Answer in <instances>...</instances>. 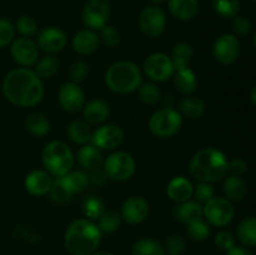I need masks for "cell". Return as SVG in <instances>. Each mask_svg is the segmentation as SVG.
I'll use <instances>...</instances> for the list:
<instances>
[{
  "instance_id": "cell-1",
  "label": "cell",
  "mask_w": 256,
  "mask_h": 255,
  "mask_svg": "<svg viewBox=\"0 0 256 255\" xmlns=\"http://www.w3.org/2000/svg\"><path fill=\"white\" fill-rule=\"evenodd\" d=\"M4 96L22 108L35 106L44 98L42 80L28 68H18L8 72L2 82Z\"/></svg>"
},
{
  "instance_id": "cell-2",
  "label": "cell",
  "mask_w": 256,
  "mask_h": 255,
  "mask_svg": "<svg viewBox=\"0 0 256 255\" xmlns=\"http://www.w3.org/2000/svg\"><path fill=\"white\" fill-rule=\"evenodd\" d=\"M100 229L94 222L76 219L69 224L64 235V244L72 255H92L102 240Z\"/></svg>"
},
{
  "instance_id": "cell-3",
  "label": "cell",
  "mask_w": 256,
  "mask_h": 255,
  "mask_svg": "<svg viewBox=\"0 0 256 255\" xmlns=\"http://www.w3.org/2000/svg\"><path fill=\"white\" fill-rule=\"evenodd\" d=\"M229 160L216 148H204L190 160V172L199 182H220L228 174Z\"/></svg>"
},
{
  "instance_id": "cell-4",
  "label": "cell",
  "mask_w": 256,
  "mask_h": 255,
  "mask_svg": "<svg viewBox=\"0 0 256 255\" xmlns=\"http://www.w3.org/2000/svg\"><path fill=\"white\" fill-rule=\"evenodd\" d=\"M104 79L112 92L116 94H130L139 89L142 82V75L135 62L122 60L110 65Z\"/></svg>"
},
{
  "instance_id": "cell-5",
  "label": "cell",
  "mask_w": 256,
  "mask_h": 255,
  "mask_svg": "<svg viewBox=\"0 0 256 255\" xmlns=\"http://www.w3.org/2000/svg\"><path fill=\"white\" fill-rule=\"evenodd\" d=\"M42 165L52 176H64L72 172L75 158L72 149L64 142L52 140L48 142L42 150Z\"/></svg>"
},
{
  "instance_id": "cell-6",
  "label": "cell",
  "mask_w": 256,
  "mask_h": 255,
  "mask_svg": "<svg viewBox=\"0 0 256 255\" xmlns=\"http://www.w3.org/2000/svg\"><path fill=\"white\" fill-rule=\"evenodd\" d=\"M182 116L172 108H162L152 112L149 120L150 132L160 139H169L182 129Z\"/></svg>"
},
{
  "instance_id": "cell-7",
  "label": "cell",
  "mask_w": 256,
  "mask_h": 255,
  "mask_svg": "<svg viewBox=\"0 0 256 255\" xmlns=\"http://www.w3.org/2000/svg\"><path fill=\"white\" fill-rule=\"evenodd\" d=\"M104 172L114 182H126L136 170V162L132 154L126 152H112L102 162Z\"/></svg>"
},
{
  "instance_id": "cell-8",
  "label": "cell",
  "mask_w": 256,
  "mask_h": 255,
  "mask_svg": "<svg viewBox=\"0 0 256 255\" xmlns=\"http://www.w3.org/2000/svg\"><path fill=\"white\" fill-rule=\"evenodd\" d=\"M142 70L152 82H164L175 74L172 58L164 52H152L148 55L142 64Z\"/></svg>"
},
{
  "instance_id": "cell-9",
  "label": "cell",
  "mask_w": 256,
  "mask_h": 255,
  "mask_svg": "<svg viewBox=\"0 0 256 255\" xmlns=\"http://www.w3.org/2000/svg\"><path fill=\"white\" fill-rule=\"evenodd\" d=\"M235 214L232 202L226 198H212L202 205V216L214 226H226Z\"/></svg>"
},
{
  "instance_id": "cell-10",
  "label": "cell",
  "mask_w": 256,
  "mask_h": 255,
  "mask_svg": "<svg viewBox=\"0 0 256 255\" xmlns=\"http://www.w3.org/2000/svg\"><path fill=\"white\" fill-rule=\"evenodd\" d=\"M166 26V15L158 5L144 8L139 15V28L148 38H159Z\"/></svg>"
},
{
  "instance_id": "cell-11",
  "label": "cell",
  "mask_w": 256,
  "mask_h": 255,
  "mask_svg": "<svg viewBox=\"0 0 256 255\" xmlns=\"http://www.w3.org/2000/svg\"><path fill=\"white\" fill-rule=\"evenodd\" d=\"M110 18L109 0H88L82 9V22L88 29L102 30Z\"/></svg>"
},
{
  "instance_id": "cell-12",
  "label": "cell",
  "mask_w": 256,
  "mask_h": 255,
  "mask_svg": "<svg viewBox=\"0 0 256 255\" xmlns=\"http://www.w3.org/2000/svg\"><path fill=\"white\" fill-rule=\"evenodd\" d=\"M10 54L14 62L22 68H29L35 65L39 60V49L36 42L30 38H15L10 44Z\"/></svg>"
},
{
  "instance_id": "cell-13",
  "label": "cell",
  "mask_w": 256,
  "mask_h": 255,
  "mask_svg": "<svg viewBox=\"0 0 256 255\" xmlns=\"http://www.w3.org/2000/svg\"><path fill=\"white\" fill-rule=\"evenodd\" d=\"M124 142V132L115 124H104L92 132V144L99 150H114Z\"/></svg>"
},
{
  "instance_id": "cell-14",
  "label": "cell",
  "mask_w": 256,
  "mask_h": 255,
  "mask_svg": "<svg viewBox=\"0 0 256 255\" xmlns=\"http://www.w3.org/2000/svg\"><path fill=\"white\" fill-rule=\"evenodd\" d=\"M214 58L220 64H232L239 58L240 42L234 34H222L215 40L212 46Z\"/></svg>"
},
{
  "instance_id": "cell-15",
  "label": "cell",
  "mask_w": 256,
  "mask_h": 255,
  "mask_svg": "<svg viewBox=\"0 0 256 255\" xmlns=\"http://www.w3.org/2000/svg\"><path fill=\"white\" fill-rule=\"evenodd\" d=\"M59 104L64 112L75 114L85 105V94L76 82H65L59 90Z\"/></svg>"
},
{
  "instance_id": "cell-16",
  "label": "cell",
  "mask_w": 256,
  "mask_h": 255,
  "mask_svg": "<svg viewBox=\"0 0 256 255\" xmlns=\"http://www.w3.org/2000/svg\"><path fill=\"white\" fill-rule=\"evenodd\" d=\"M149 202L142 196H130L122 202L120 215L128 224H140L149 215Z\"/></svg>"
},
{
  "instance_id": "cell-17",
  "label": "cell",
  "mask_w": 256,
  "mask_h": 255,
  "mask_svg": "<svg viewBox=\"0 0 256 255\" xmlns=\"http://www.w3.org/2000/svg\"><path fill=\"white\" fill-rule=\"evenodd\" d=\"M66 34L62 29L55 26H49L42 29L38 34L36 45L38 48L48 54H56L66 46Z\"/></svg>"
},
{
  "instance_id": "cell-18",
  "label": "cell",
  "mask_w": 256,
  "mask_h": 255,
  "mask_svg": "<svg viewBox=\"0 0 256 255\" xmlns=\"http://www.w3.org/2000/svg\"><path fill=\"white\" fill-rule=\"evenodd\" d=\"M52 176L46 170H32L25 178V189L34 196L49 194L52 185Z\"/></svg>"
},
{
  "instance_id": "cell-19",
  "label": "cell",
  "mask_w": 256,
  "mask_h": 255,
  "mask_svg": "<svg viewBox=\"0 0 256 255\" xmlns=\"http://www.w3.org/2000/svg\"><path fill=\"white\" fill-rule=\"evenodd\" d=\"M72 49L80 55H89L96 52L100 45V36L92 29L79 30L72 38Z\"/></svg>"
},
{
  "instance_id": "cell-20",
  "label": "cell",
  "mask_w": 256,
  "mask_h": 255,
  "mask_svg": "<svg viewBox=\"0 0 256 255\" xmlns=\"http://www.w3.org/2000/svg\"><path fill=\"white\" fill-rule=\"evenodd\" d=\"M192 192H194V186L192 182L182 175L172 178L166 188V194L169 199L176 204L192 199Z\"/></svg>"
},
{
  "instance_id": "cell-21",
  "label": "cell",
  "mask_w": 256,
  "mask_h": 255,
  "mask_svg": "<svg viewBox=\"0 0 256 255\" xmlns=\"http://www.w3.org/2000/svg\"><path fill=\"white\" fill-rule=\"evenodd\" d=\"M82 115L89 125H99L104 122L110 115V108L106 102L102 99L90 100L82 108Z\"/></svg>"
},
{
  "instance_id": "cell-22",
  "label": "cell",
  "mask_w": 256,
  "mask_h": 255,
  "mask_svg": "<svg viewBox=\"0 0 256 255\" xmlns=\"http://www.w3.org/2000/svg\"><path fill=\"white\" fill-rule=\"evenodd\" d=\"M168 6L172 16L182 22H188L196 16L199 0H168Z\"/></svg>"
},
{
  "instance_id": "cell-23",
  "label": "cell",
  "mask_w": 256,
  "mask_h": 255,
  "mask_svg": "<svg viewBox=\"0 0 256 255\" xmlns=\"http://www.w3.org/2000/svg\"><path fill=\"white\" fill-rule=\"evenodd\" d=\"M78 164L86 170H96L102 165V152L92 144H85L78 150Z\"/></svg>"
},
{
  "instance_id": "cell-24",
  "label": "cell",
  "mask_w": 256,
  "mask_h": 255,
  "mask_svg": "<svg viewBox=\"0 0 256 255\" xmlns=\"http://www.w3.org/2000/svg\"><path fill=\"white\" fill-rule=\"evenodd\" d=\"M174 216L182 224H189L192 220L202 218V205L198 202H192V200L180 202L175 208Z\"/></svg>"
},
{
  "instance_id": "cell-25",
  "label": "cell",
  "mask_w": 256,
  "mask_h": 255,
  "mask_svg": "<svg viewBox=\"0 0 256 255\" xmlns=\"http://www.w3.org/2000/svg\"><path fill=\"white\" fill-rule=\"evenodd\" d=\"M222 190H224V194L228 200L240 202L246 195L248 186L242 178L238 176V175H229L228 178H225Z\"/></svg>"
},
{
  "instance_id": "cell-26",
  "label": "cell",
  "mask_w": 256,
  "mask_h": 255,
  "mask_svg": "<svg viewBox=\"0 0 256 255\" xmlns=\"http://www.w3.org/2000/svg\"><path fill=\"white\" fill-rule=\"evenodd\" d=\"M174 84L178 92L184 95H190L195 92L198 86L196 74L189 66L176 70L174 74Z\"/></svg>"
},
{
  "instance_id": "cell-27",
  "label": "cell",
  "mask_w": 256,
  "mask_h": 255,
  "mask_svg": "<svg viewBox=\"0 0 256 255\" xmlns=\"http://www.w3.org/2000/svg\"><path fill=\"white\" fill-rule=\"evenodd\" d=\"M66 134L72 142L79 145L89 144L92 142V132L85 120H72L66 128Z\"/></svg>"
},
{
  "instance_id": "cell-28",
  "label": "cell",
  "mask_w": 256,
  "mask_h": 255,
  "mask_svg": "<svg viewBox=\"0 0 256 255\" xmlns=\"http://www.w3.org/2000/svg\"><path fill=\"white\" fill-rule=\"evenodd\" d=\"M238 239L242 246H256V218L246 216L239 222L236 229Z\"/></svg>"
},
{
  "instance_id": "cell-29",
  "label": "cell",
  "mask_w": 256,
  "mask_h": 255,
  "mask_svg": "<svg viewBox=\"0 0 256 255\" xmlns=\"http://www.w3.org/2000/svg\"><path fill=\"white\" fill-rule=\"evenodd\" d=\"M60 66V62L54 54H48L45 56L40 58L34 65V72L42 80L50 79L58 72Z\"/></svg>"
},
{
  "instance_id": "cell-30",
  "label": "cell",
  "mask_w": 256,
  "mask_h": 255,
  "mask_svg": "<svg viewBox=\"0 0 256 255\" xmlns=\"http://www.w3.org/2000/svg\"><path fill=\"white\" fill-rule=\"evenodd\" d=\"M179 112L182 116L184 115L189 119H198L205 112V102L200 98L186 95V98L180 102Z\"/></svg>"
},
{
  "instance_id": "cell-31",
  "label": "cell",
  "mask_w": 256,
  "mask_h": 255,
  "mask_svg": "<svg viewBox=\"0 0 256 255\" xmlns=\"http://www.w3.org/2000/svg\"><path fill=\"white\" fill-rule=\"evenodd\" d=\"M192 55H194V50H192V45L184 42H178L172 48V56H170L172 60V64H174L175 72L189 66V62L192 60Z\"/></svg>"
},
{
  "instance_id": "cell-32",
  "label": "cell",
  "mask_w": 256,
  "mask_h": 255,
  "mask_svg": "<svg viewBox=\"0 0 256 255\" xmlns=\"http://www.w3.org/2000/svg\"><path fill=\"white\" fill-rule=\"evenodd\" d=\"M134 255H165L164 245L152 238H142L132 246Z\"/></svg>"
},
{
  "instance_id": "cell-33",
  "label": "cell",
  "mask_w": 256,
  "mask_h": 255,
  "mask_svg": "<svg viewBox=\"0 0 256 255\" xmlns=\"http://www.w3.org/2000/svg\"><path fill=\"white\" fill-rule=\"evenodd\" d=\"M26 129L35 136H44L49 132L50 122L42 112H32L25 120Z\"/></svg>"
},
{
  "instance_id": "cell-34",
  "label": "cell",
  "mask_w": 256,
  "mask_h": 255,
  "mask_svg": "<svg viewBox=\"0 0 256 255\" xmlns=\"http://www.w3.org/2000/svg\"><path fill=\"white\" fill-rule=\"evenodd\" d=\"M50 199L56 204H64L68 202L72 198L74 192L69 189L68 184L65 182L64 178L59 176L52 180V189L49 192Z\"/></svg>"
},
{
  "instance_id": "cell-35",
  "label": "cell",
  "mask_w": 256,
  "mask_h": 255,
  "mask_svg": "<svg viewBox=\"0 0 256 255\" xmlns=\"http://www.w3.org/2000/svg\"><path fill=\"white\" fill-rule=\"evenodd\" d=\"M104 212V202L96 195L86 196L82 202V212L88 220H92V222L98 220Z\"/></svg>"
},
{
  "instance_id": "cell-36",
  "label": "cell",
  "mask_w": 256,
  "mask_h": 255,
  "mask_svg": "<svg viewBox=\"0 0 256 255\" xmlns=\"http://www.w3.org/2000/svg\"><path fill=\"white\" fill-rule=\"evenodd\" d=\"M122 215L115 210H108L102 214V216L98 219V228L102 232H116L122 225Z\"/></svg>"
},
{
  "instance_id": "cell-37",
  "label": "cell",
  "mask_w": 256,
  "mask_h": 255,
  "mask_svg": "<svg viewBox=\"0 0 256 255\" xmlns=\"http://www.w3.org/2000/svg\"><path fill=\"white\" fill-rule=\"evenodd\" d=\"M212 6L219 16L232 19L240 10V0H212Z\"/></svg>"
},
{
  "instance_id": "cell-38",
  "label": "cell",
  "mask_w": 256,
  "mask_h": 255,
  "mask_svg": "<svg viewBox=\"0 0 256 255\" xmlns=\"http://www.w3.org/2000/svg\"><path fill=\"white\" fill-rule=\"evenodd\" d=\"M186 232L189 238L194 242H205L210 235V228L208 222L202 218L192 220V222L186 224Z\"/></svg>"
},
{
  "instance_id": "cell-39",
  "label": "cell",
  "mask_w": 256,
  "mask_h": 255,
  "mask_svg": "<svg viewBox=\"0 0 256 255\" xmlns=\"http://www.w3.org/2000/svg\"><path fill=\"white\" fill-rule=\"evenodd\" d=\"M62 178H64L65 182L68 184L69 189L74 194L84 192L86 189L88 184H89V176H88V174H85L84 172H80V170H78V172H69Z\"/></svg>"
},
{
  "instance_id": "cell-40",
  "label": "cell",
  "mask_w": 256,
  "mask_h": 255,
  "mask_svg": "<svg viewBox=\"0 0 256 255\" xmlns=\"http://www.w3.org/2000/svg\"><path fill=\"white\" fill-rule=\"evenodd\" d=\"M139 92V96L145 104L154 105L156 104L162 98V92H160L159 86H158L155 82H142V85L138 89Z\"/></svg>"
},
{
  "instance_id": "cell-41",
  "label": "cell",
  "mask_w": 256,
  "mask_h": 255,
  "mask_svg": "<svg viewBox=\"0 0 256 255\" xmlns=\"http://www.w3.org/2000/svg\"><path fill=\"white\" fill-rule=\"evenodd\" d=\"M15 30H16L22 36H34L38 32V22L32 16H30V15H22V16L16 20Z\"/></svg>"
},
{
  "instance_id": "cell-42",
  "label": "cell",
  "mask_w": 256,
  "mask_h": 255,
  "mask_svg": "<svg viewBox=\"0 0 256 255\" xmlns=\"http://www.w3.org/2000/svg\"><path fill=\"white\" fill-rule=\"evenodd\" d=\"M186 242L182 235H170L164 245L165 254L168 255H180L185 250Z\"/></svg>"
},
{
  "instance_id": "cell-43",
  "label": "cell",
  "mask_w": 256,
  "mask_h": 255,
  "mask_svg": "<svg viewBox=\"0 0 256 255\" xmlns=\"http://www.w3.org/2000/svg\"><path fill=\"white\" fill-rule=\"evenodd\" d=\"M15 26L8 19H0V48H5L15 39Z\"/></svg>"
},
{
  "instance_id": "cell-44",
  "label": "cell",
  "mask_w": 256,
  "mask_h": 255,
  "mask_svg": "<svg viewBox=\"0 0 256 255\" xmlns=\"http://www.w3.org/2000/svg\"><path fill=\"white\" fill-rule=\"evenodd\" d=\"M192 195H194L198 202L205 204V202H208L210 199H212L215 196V190L210 182H200L196 186H194Z\"/></svg>"
},
{
  "instance_id": "cell-45",
  "label": "cell",
  "mask_w": 256,
  "mask_h": 255,
  "mask_svg": "<svg viewBox=\"0 0 256 255\" xmlns=\"http://www.w3.org/2000/svg\"><path fill=\"white\" fill-rule=\"evenodd\" d=\"M99 36L100 42H102V44L109 48H115L120 42V32L110 25H106L100 30Z\"/></svg>"
},
{
  "instance_id": "cell-46",
  "label": "cell",
  "mask_w": 256,
  "mask_h": 255,
  "mask_svg": "<svg viewBox=\"0 0 256 255\" xmlns=\"http://www.w3.org/2000/svg\"><path fill=\"white\" fill-rule=\"evenodd\" d=\"M88 72H89V66L82 60H78V62H72L69 68L70 79H72V82H76V84H79L80 82H82L86 78Z\"/></svg>"
},
{
  "instance_id": "cell-47",
  "label": "cell",
  "mask_w": 256,
  "mask_h": 255,
  "mask_svg": "<svg viewBox=\"0 0 256 255\" xmlns=\"http://www.w3.org/2000/svg\"><path fill=\"white\" fill-rule=\"evenodd\" d=\"M214 242L215 245H216L218 249L226 252L235 246V238L234 235L230 232H228V230H222V232H219L215 235Z\"/></svg>"
},
{
  "instance_id": "cell-48",
  "label": "cell",
  "mask_w": 256,
  "mask_h": 255,
  "mask_svg": "<svg viewBox=\"0 0 256 255\" xmlns=\"http://www.w3.org/2000/svg\"><path fill=\"white\" fill-rule=\"evenodd\" d=\"M232 29L234 32L235 36L236 35L238 36H245L252 30V22H250V20L246 16L236 15V16L232 18Z\"/></svg>"
},
{
  "instance_id": "cell-49",
  "label": "cell",
  "mask_w": 256,
  "mask_h": 255,
  "mask_svg": "<svg viewBox=\"0 0 256 255\" xmlns=\"http://www.w3.org/2000/svg\"><path fill=\"white\" fill-rule=\"evenodd\" d=\"M248 170V162L245 160L240 159V158H235V159L230 160L228 164V172H232V175H240L245 174Z\"/></svg>"
},
{
  "instance_id": "cell-50",
  "label": "cell",
  "mask_w": 256,
  "mask_h": 255,
  "mask_svg": "<svg viewBox=\"0 0 256 255\" xmlns=\"http://www.w3.org/2000/svg\"><path fill=\"white\" fill-rule=\"evenodd\" d=\"M225 255H252V252L246 246H234L229 252H226Z\"/></svg>"
},
{
  "instance_id": "cell-51",
  "label": "cell",
  "mask_w": 256,
  "mask_h": 255,
  "mask_svg": "<svg viewBox=\"0 0 256 255\" xmlns=\"http://www.w3.org/2000/svg\"><path fill=\"white\" fill-rule=\"evenodd\" d=\"M250 100L252 102V104L256 105V86L252 90V92H250Z\"/></svg>"
},
{
  "instance_id": "cell-52",
  "label": "cell",
  "mask_w": 256,
  "mask_h": 255,
  "mask_svg": "<svg viewBox=\"0 0 256 255\" xmlns=\"http://www.w3.org/2000/svg\"><path fill=\"white\" fill-rule=\"evenodd\" d=\"M92 255H114V254H112V252H95Z\"/></svg>"
},
{
  "instance_id": "cell-53",
  "label": "cell",
  "mask_w": 256,
  "mask_h": 255,
  "mask_svg": "<svg viewBox=\"0 0 256 255\" xmlns=\"http://www.w3.org/2000/svg\"><path fill=\"white\" fill-rule=\"evenodd\" d=\"M152 2H155V4H162V2H165L166 0H152Z\"/></svg>"
},
{
  "instance_id": "cell-54",
  "label": "cell",
  "mask_w": 256,
  "mask_h": 255,
  "mask_svg": "<svg viewBox=\"0 0 256 255\" xmlns=\"http://www.w3.org/2000/svg\"><path fill=\"white\" fill-rule=\"evenodd\" d=\"M254 45H255V48H256V32H255V35H254Z\"/></svg>"
},
{
  "instance_id": "cell-55",
  "label": "cell",
  "mask_w": 256,
  "mask_h": 255,
  "mask_svg": "<svg viewBox=\"0 0 256 255\" xmlns=\"http://www.w3.org/2000/svg\"><path fill=\"white\" fill-rule=\"evenodd\" d=\"M252 2H256V0H252Z\"/></svg>"
}]
</instances>
